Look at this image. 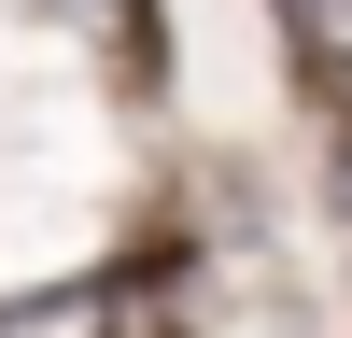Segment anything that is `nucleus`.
<instances>
[{"mask_svg":"<svg viewBox=\"0 0 352 338\" xmlns=\"http://www.w3.org/2000/svg\"><path fill=\"white\" fill-rule=\"evenodd\" d=\"M282 28H296V43H324V56H352V0H282Z\"/></svg>","mask_w":352,"mask_h":338,"instance_id":"1","label":"nucleus"}]
</instances>
